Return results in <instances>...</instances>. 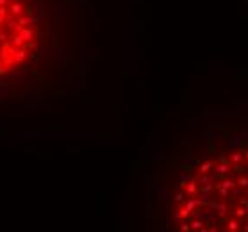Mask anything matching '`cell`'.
<instances>
[{
	"mask_svg": "<svg viewBox=\"0 0 248 232\" xmlns=\"http://www.w3.org/2000/svg\"><path fill=\"white\" fill-rule=\"evenodd\" d=\"M170 214L180 230H248V139L196 159L179 179Z\"/></svg>",
	"mask_w": 248,
	"mask_h": 232,
	"instance_id": "1",
	"label": "cell"
},
{
	"mask_svg": "<svg viewBox=\"0 0 248 232\" xmlns=\"http://www.w3.org/2000/svg\"><path fill=\"white\" fill-rule=\"evenodd\" d=\"M11 4V0H0V5H9Z\"/></svg>",
	"mask_w": 248,
	"mask_h": 232,
	"instance_id": "7",
	"label": "cell"
},
{
	"mask_svg": "<svg viewBox=\"0 0 248 232\" xmlns=\"http://www.w3.org/2000/svg\"><path fill=\"white\" fill-rule=\"evenodd\" d=\"M5 39H7V34H5V32H0V41H2V43H4V41H5Z\"/></svg>",
	"mask_w": 248,
	"mask_h": 232,
	"instance_id": "6",
	"label": "cell"
},
{
	"mask_svg": "<svg viewBox=\"0 0 248 232\" xmlns=\"http://www.w3.org/2000/svg\"><path fill=\"white\" fill-rule=\"evenodd\" d=\"M9 13L14 14V16H21L23 13H27V7H25L20 0H14V2L9 4Z\"/></svg>",
	"mask_w": 248,
	"mask_h": 232,
	"instance_id": "2",
	"label": "cell"
},
{
	"mask_svg": "<svg viewBox=\"0 0 248 232\" xmlns=\"http://www.w3.org/2000/svg\"><path fill=\"white\" fill-rule=\"evenodd\" d=\"M0 32H2V31H0Z\"/></svg>",
	"mask_w": 248,
	"mask_h": 232,
	"instance_id": "8",
	"label": "cell"
},
{
	"mask_svg": "<svg viewBox=\"0 0 248 232\" xmlns=\"http://www.w3.org/2000/svg\"><path fill=\"white\" fill-rule=\"evenodd\" d=\"M20 34L23 36V39H25L27 43L32 41V39H36V32H34L32 27H21V29H20Z\"/></svg>",
	"mask_w": 248,
	"mask_h": 232,
	"instance_id": "3",
	"label": "cell"
},
{
	"mask_svg": "<svg viewBox=\"0 0 248 232\" xmlns=\"http://www.w3.org/2000/svg\"><path fill=\"white\" fill-rule=\"evenodd\" d=\"M27 56H29V54H27V48H18L16 54H14V63H16V64H21V63L27 59Z\"/></svg>",
	"mask_w": 248,
	"mask_h": 232,
	"instance_id": "4",
	"label": "cell"
},
{
	"mask_svg": "<svg viewBox=\"0 0 248 232\" xmlns=\"http://www.w3.org/2000/svg\"><path fill=\"white\" fill-rule=\"evenodd\" d=\"M7 14H9V9H7L5 5H0V25H2V23H5Z\"/></svg>",
	"mask_w": 248,
	"mask_h": 232,
	"instance_id": "5",
	"label": "cell"
}]
</instances>
